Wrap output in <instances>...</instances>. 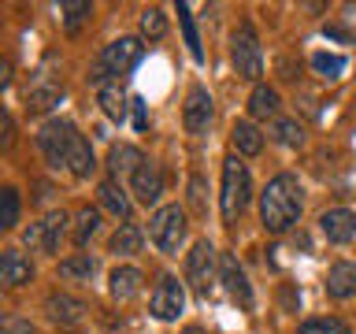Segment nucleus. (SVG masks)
<instances>
[{
    "instance_id": "nucleus-1",
    "label": "nucleus",
    "mask_w": 356,
    "mask_h": 334,
    "mask_svg": "<svg viewBox=\"0 0 356 334\" xmlns=\"http://www.w3.org/2000/svg\"><path fill=\"white\" fill-rule=\"evenodd\" d=\"M300 208H305V189L293 175H275L267 189L260 193V223L264 230L271 234H286L293 223L300 219Z\"/></svg>"
},
{
    "instance_id": "nucleus-2",
    "label": "nucleus",
    "mask_w": 356,
    "mask_h": 334,
    "mask_svg": "<svg viewBox=\"0 0 356 334\" xmlns=\"http://www.w3.org/2000/svg\"><path fill=\"white\" fill-rule=\"evenodd\" d=\"M141 60V41L138 38H119L104 45V52L97 56L93 71H89V82L93 86H108V78H119V74H130Z\"/></svg>"
},
{
    "instance_id": "nucleus-3",
    "label": "nucleus",
    "mask_w": 356,
    "mask_h": 334,
    "mask_svg": "<svg viewBox=\"0 0 356 334\" xmlns=\"http://www.w3.org/2000/svg\"><path fill=\"white\" fill-rule=\"evenodd\" d=\"M252 197V175L249 167H245L238 156H227V164H222V193H219V208H222V219L234 223L245 212Z\"/></svg>"
},
{
    "instance_id": "nucleus-4",
    "label": "nucleus",
    "mask_w": 356,
    "mask_h": 334,
    "mask_svg": "<svg viewBox=\"0 0 356 334\" xmlns=\"http://www.w3.org/2000/svg\"><path fill=\"white\" fill-rule=\"evenodd\" d=\"M230 60L238 67V74L249 78V82H256L264 74V49H260V38H256V30L249 22H241L230 33Z\"/></svg>"
},
{
    "instance_id": "nucleus-5",
    "label": "nucleus",
    "mask_w": 356,
    "mask_h": 334,
    "mask_svg": "<svg viewBox=\"0 0 356 334\" xmlns=\"http://www.w3.org/2000/svg\"><path fill=\"white\" fill-rule=\"evenodd\" d=\"M186 212L178 208V205H167V208H160L156 216L149 219V238L156 241V249L160 253H178L182 249V241H186Z\"/></svg>"
},
{
    "instance_id": "nucleus-6",
    "label": "nucleus",
    "mask_w": 356,
    "mask_h": 334,
    "mask_svg": "<svg viewBox=\"0 0 356 334\" xmlns=\"http://www.w3.org/2000/svg\"><path fill=\"white\" fill-rule=\"evenodd\" d=\"M216 245L211 241H197L193 249L186 253V283L197 289V297H204L216 289Z\"/></svg>"
},
{
    "instance_id": "nucleus-7",
    "label": "nucleus",
    "mask_w": 356,
    "mask_h": 334,
    "mask_svg": "<svg viewBox=\"0 0 356 334\" xmlns=\"http://www.w3.org/2000/svg\"><path fill=\"white\" fill-rule=\"evenodd\" d=\"M182 308H186V289L182 283H178L175 275H163L160 283L152 286V294H149V312L156 319H178L182 316Z\"/></svg>"
},
{
    "instance_id": "nucleus-8",
    "label": "nucleus",
    "mask_w": 356,
    "mask_h": 334,
    "mask_svg": "<svg viewBox=\"0 0 356 334\" xmlns=\"http://www.w3.org/2000/svg\"><path fill=\"white\" fill-rule=\"evenodd\" d=\"M71 138H74L71 122H67V119H49L38 130V149L44 152V160H49L52 167H67V149H71Z\"/></svg>"
},
{
    "instance_id": "nucleus-9",
    "label": "nucleus",
    "mask_w": 356,
    "mask_h": 334,
    "mask_svg": "<svg viewBox=\"0 0 356 334\" xmlns=\"http://www.w3.org/2000/svg\"><path fill=\"white\" fill-rule=\"evenodd\" d=\"M63 230H67V212H49L41 223H30L26 234H22V241H26L30 253H56Z\"/></svg>"
},
{
    "instance_id": "nucleus-10",
    "label": "nucleus",
    "mask_w": 356,
    "mask_h": 334,
    "mask_svg": "<svg viewBox=\"0 0 356 334\" xmlns=\"http://www.w3.org/2000/svg\"><path fill=\"white\" fill-rule=\"evenodd\" d=\"M219 283L227 286V294L238 301L241 308H252V286H249V275H245V267L238 264V256L222 253V260H219Z\"/></svg>"
},
{
    "instance_id": "nucleus-11",
    "label": "nucleus",
    "mask_w": 356,
    "mask_h": 334,
    "mask_svg": "<svg viewBox=\"0 0 356 334\" xmlns=\"http://www.w3.org/2000/svg\"><path fill=\"white\" fill-rule=\"evenodd\" d=\"M211 116H216V108H211V97L204 86H193L186 97V108H182V122L189 134H204L211 127Z\"/></svg>"
},
{
    "instance_id": "nucleus-12",
    "label": "nucleus",
    "mask_w": 356,
    "mask_h": 334,
    "mask_svg": "<svg viewBox=\"0 0 356 334\" xmlns=\"http://www.w3.org/2000/svg\"><path fill=\"white\" fill-rule=\"evenodd\" d=\"M44 312H49V319L56 323V327L71 331L78 327V323L86 319V305L71 294H49V301H44Z\"/></svg>"
},
{
    "instance_id": "nucleus-13",
    "label": "nucleus",
    "mask_w": 356,
    "mask_h": 334,
    "mask_svg": "<svg viewBox=\"0 0 356 334\" xmlns=\"http://www.w3.org/2000/svg\"><path fill=\"white\" fill-rule=\"evenodd\" d=\"M319 230L327 234V241L334 245H349L356 238V212L349 208H330L319 216Z\"/></svg>"
},
{
    "instance_id": "nucleus-14",
    "label": "nucleus",
    "mask_w": 356,
    "mask_h": 334,
    "mask_svg": "<svg viewBox=\"0 0 356 334\" xmlns=\"http://www.w3.org/2000/svg\"><path fill=\"white\" fill-rule=\"evenodd\" d=\"M30 278H33L30 256H22L19 249H4V253H0V283H4V286H26Z\"/></svg>"
},
{
    "instance_id": "nucleus-15",
    "label": "nucleus",
    "mask_w": 356,
    "mask_h": 334,
    "mask_svg": "<svg viewBox=\"0 0 356 334\" xmlns=\"http://www.w3.org/2000/svg\"><path fill=\"white\" fill-rule=\"evenodd\" d=\"M163 193V175H160V167H156L152 160H145L138 167V175H134V197L141 200V205H156Z\"/></svg>"
},
{
    "instance_id": "nucleus-16",
    "label": "nucleus",
    "mask_w": 356,
    "mask_h": 334,
    "mask_svg": "<svg viewBox=\"0 0 356 334\" xmlns=\"http://www.w3.org/2000/svg\"><path fill=\"white\" fill-rule=\"evenodd\" d=\"M67 171H71L74 178H89V175L97 171L93 149H89V141L78 130H74V138H71V149H67Z\"/></svg>"
},
{
    "instance_id": "nucleus-17",
    "label": "nucleus",
    "mask_w": 356,
    "mask_h": 334,
    "mask_svg": "<svg viewBox=\"0 0 356 334\" xmlns=\"http://www.w3.org/2000/svg\"><path fill=\"white\" fill-rule=\"evenodd\" d=\"M60 97H63V82H56V78L41 74L38 82L30 86V93H26V108H30V111H49Z\"/></svg>"
},
{
    "instance_id": "nucleus-18",
    "label": "nucleus",
    "mask_w": 356,
    "mask_h": 334,
    "mask_svg": "<svg viewBox=\"0 0 356 334\" xmlns=\"http://www.w3.org/2000/svg\"><path fill=\"white\" fill-rule=\"evenodd\" d=\"M327 294H330L334 301H345V297L356 294V264L341 260V264L330 267V275H327Z\"/></svg>"
},
{
    "instance_id": "nucleus-19",
    "label": "nucleus",
    "mask_w": 356,
    "mask_h": 334,
    "mask_svg": "<svg viewBox=\"0 0 356 334\" xmlns=\"http://www.w3.org/2000/svg\"><path fill=\"white\" fill-rule=\"evenodd\" d=\"M97 197H100V205H104L111 216L130 219V197H127V189H122L115 178H104V182L97 186Z\"/></svg>"
},
{
    "instance_id": "nucleus-20",
    "label": "nucleus",
    "mask_w": 356,
    "mask_h": 334,
    "mask_svg": "<svg viewBox=\"0 0 356 334\" xmlns=\"http://www.w3.org/2000/svg\"><path fill=\"white\" fill-rule=\"evenodd\" d=\"M108 289H111V297H115V301L138 297L141 294V271H138V267H115L111 278H108Z\"/></svg>"
},
{
    "instance_id": "nucleus-21",
    "label": "nucleus",
    "mask_w": 356,
    "mask_h": 334,
    "mask_svg": "<svg viewBox=\"0 0 356 334\" xmlns=\"http://www.w3.org/2000/svg\"><path fill=\"white\" fill-rule=\"evenodd\" d=\"M145 164V156L134 149V145H111V152H108V167H111V175H138V167Z\"/></svg>"
},
{
    "instance_id": "nucleus-22",
    "label": "nucleus",
    "mask_w": 356,
    "mask_h": 334,
    "mask_svg": "<svg viewBox=\"0 0 356 334\" xmlns=\"http://www.w3.org/2000/svg\"><path fill=\"white\" fill-rule=\"evenodd\" d=\"M100 108H104V116H108V119L122 122V119H127V111H130L134 104L127 100V93L119 89V82H108V86H100Z\"/></svg>"
},
{
    "instance_id": "nucleus-23",
    "label": "nucleus",
    "mask_w": 356,
    "mask_h": 334,
    "mask_svg": "<svg viewBox=\"0 0 356 334\" xmlns=\"http://www.w3.org/2000/svg\"><path fill=\"white\" fill-rule=\"evenodd\" d=\"M230 141H234V149H238L241 156H256V152L264 149V134L256 130L252 122H234Z\"/></svg>"
},
{
    "instance_id": "nucleus-24",
    "label": "nucleus",
    "mask_w": 356,
    "mask_h": 334,
    "mask_svg": "<svg viewBox=\"0 0 356 334\" xmlns=\"http://www.w3.org/2000/svg\"><path fill=\"white\" fill-rule=\"evenodd\" d=\"M278 108H282V100H278V93L271 86H256L252 97H249V111L256 119H275Z\"/></svg>"
},
{
    "instance_id": "nucleus-25",
    "label": "nucleus",
    "mask_w": 356,
    "mask_h": 334,
    "mask_svg": "<svg viewBox=\"0 0 356 334\" xmlns=\"http://www.w3.org/2000/svg\"><path fill=\"white\" fill-rule=\"evenodd\" d=\"M115 256H134V253H141V230L134 227V223H122V227L111 234V245H108Z\"/></svg>"
},
{
    "instance_id": "nucleus-26",
    "label": "nucleus",
    "mask_w": 356,
    "mask_h": 334,
    "mask_svg": "<svg viewBox=\"0 0 356 334\" xmlns=\"http://www.w3.org/2000/svg\"><path fill=\"white\" fill-rule=\"evenodd\" d=\"M345 56H338V52H316L312 56V71H316L319 78H327V82H338V78L345 74Z\"/></svg>"
},
{
    "instance_id": "nucleus-27",
    "label": "nucleus",
    "mask_w": 356,
    "mask_h": 334,
    "mask_svg": "<svg viewBox=\"0 0 356 334\" xmlns=\"http://www.w3.org/2000/svg\"><path fill=\"white\" fill-rule=\"evenodd\" d=\"M271 138L278 145H286V149H300V145H305V130H300L297 119H278L275 130H271Z\"/></svg>"
},
{
    "instance_id": "nucleus-28",
    "label": "nucleus",
    "mask_w": 356,
    "mask_h": 334,
    "mask_svg": "<svg viewBox=\"0 0 356 334\" xmlns=\"http://www.w3.org/2000/svg\"><path fill=\"white\" fill-rule=\"evenodd\" d=\"M138 26H141V38H149V41H160L163 33H167V15H163L160 8H145V11H141V22H138Z\"/></svg>"
},
{
    "instance_id": "nucleus-29",
    "label": "nucleus",
    "mask_w": 356,
    "mask_h": 334,
    "mask_svg": "<svg viewBox=\"0 0 356 334\" xmlns=\"http://www.w3.org/2000/svg\"><path fill=\"white\" fill-rule=\"evenodd\" d=\"M178 26L186 33V45H189V56H193L197 63H204V49H200V38H197V26H193V15H189L186 4H178Z\"/></svg>"
},
{
    "instance_id": "nucleus-30",
    "label": "nucleus",
    "mask_w": 356,
    "mask_h": 334,
    "mask_svg": "<svg viewBox=\"0 0 356 334\" xmlns=\"http://www.w3.org/2000/svg\"><path fill=\"white\" fill-rule=\"evenodd\" d=\"M15 223H19V189L4 186L0 189V227L11 230Z\"/></svg>"
},
{
    "instance_id": "nucleus-31",
    "label": "nucleus",
    "mask_w": 356,
    "mask_h": 334,
    "mask_svg": "<svg viewBox=\"0 0 356 334\" xmlns=\"http://www.w3.org/2000/svg\"><path fill=\"white\" fill-rule=\"evenodd\" d=\"M93 271H97V260L89 253H78V256H71V260L60 264V275L63 278H89Z\"/></svg>"
},
{
    "instance_id": "nucleus-32",
    "label": "nucleus",
    "mask_w": 356,
    "mask_h": 334,
    "mask_svg": "<svg viewBox=\"0 0 356 334\" xmlns=\"http://www.w3.org/2000/svg\"><path fill=\"white\" fill-rule=\"evenodd\" d=\"M60 11H63V22H67V30H78L82 26V22L93 15V4H89V0H67V4H60Z\"/></svg>"
},
{
    "instance_id": "nucleus-33",
    "label": "nucleus",
    "mask_w": 356,
    "mask_h": 334,
    "mask_svg": "<svg viewBox=\"0 0 356 334\" xmlns=\"http://www.w3.org/2000/svg\"><path fill=\"white\" fill-rule=\"evenodd\" d=\"M100 230V212L97 208H82L78 212V227H74V241L78 245H89V238Z\"/></svg>"
},
{
    "instance_id": "nucleus-34",
    "label": "nucleus",
    "mask_w": 356,
    "mask_h": 334,
    "mask_svg": "<svg viewBox=\"0 0 356 334\" xmlns=\"http://www.w3.org/2000/svg\"><path fill=\"white\" fill-rule=\"evenodd\" d=\"M297 334H353L341 319H308Z\"/></svg>"
},
{
    "instance_id": "nucleus-35",
    "label": "nucleus",
    "mask_w": 356,
    "mask_h": 334,
    "mask_svg": "<svg viewBox=\"0 0 356 334\" xmlns=\"http://www.w3.org/2000/svg\"><path fill=\"white\" fill-rule=\"evenodd\" d=\"M189 205H193V212H208V205H204V178L200 175L189 178Z\"/></svg>"
},
{
    "instance_id": "nucleus-36",
    "label": "nucleus",
    "mask_w": 356,
    "mask_h": 334,
    "mask_svg": "<svg viewBox=\"0 0 356 334\" xmlns=\"http://www.w3.org/2000/svg\"><path fill=\"white\" fill-rule=\"evenodd\" d=\"M0 334H33V323L30 319H19V316H4Z\"/></svg>"
},
{
    "instance_id": "nucleus-37",
    "label": "nucleus",
    "mask_w": 356,
    "mask_h": 334,
    "mask_svg": "<svg viewBox=\"0 0 356 334\" xmlns=\"http://www.w3.org/2000/svg\"><path fill=\"white\" fill-rule=\"evenodd\" d=\"M130 104H134V127H138V130H149V111H145V100L134 97Z\"/></svg>"
},
{
    "instance_id": "nucleus-38",
    "label": "nucleus",
    "mask_w": 356,
    "mask_h": 334,
    "mask_svg": "<svg viewBox=\"0 0 356 334\" xmlns=\"http://www.w3.org/2000/svg\"><path fill=\"white\" fill-rule=\"evenodd\" d=\"M11 130H15V127H11V116H8V111H4V138H0V145H4V149H8V145H11Z\"/></svg>"
},
{
    "instance_id": "nucleus-39",
    "label": "nucleus",
    "mask_w": 356,
    "mask_h": 334,
    "mask_svg": "<svg viewBox=\"0 0 356 334\" xmlns=\"http://www.w3.org/2000/svg\"><path fill=\"white\" fill-rule=\"evenodd\" d=\"M182 334H200V331H197V327H189V331H182Z\"/></svg>"
}]
</instances>
